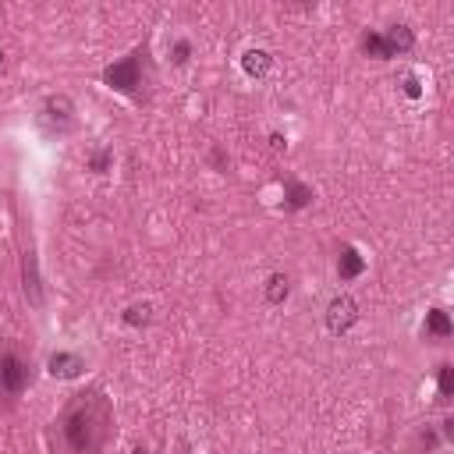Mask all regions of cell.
I'll list each match as a JSON object with an SVG mask.
<instances>
[{"instance_id":"obj_1","label":"cell","mask_w":454,"mask_h":454,"mask_svg":"<svg viewBox=\"0 0 454 454\" xmlns=\"http://www.w3.org/2000/svg\"><path fill=\"white\" fill-rule=\"evenodd\" d=\"M110 437V401L100 391L79 394L57 423L54 454H103Z\"/></svg>"},{"instance_id":"obj_2","label":"cell","mask_w":454,"mask_h":454,"mask_svg":"<svg viewBox=\"0 0 454 454\" xmlns=\"http://www.w3.org/2000/svg\"><path fill=\"white\" fill-rule=\"evenodd\" d=\"M29 384H32V366L15 348H4V352H0V391L18 398Z\"/></svg>"},{"instance_id":"obj_3","label":"cell","mask_w":454,"mask_h":454,"mask_svg":"<svg viewBox=\"0 0 454 454\" xmlns=\"http://www.w3.org/2000/svg\"><path fill=\"white\" fill-rule=\"evenodd\" d=\"M103 82L110 89H118V93H135L142 86V54H132L118 64H110L103 71Z\"/></svg>"},{"instance_id":"obj_4","label":"cell","mask_w":454,"mask_h":454,"mask_svg":"<svg viewBox=\"0 0 454 454\" xmlns=\"http://www.w3.org/2000/svg\"><path fill=\"white\" fill-rule=\"evenodd\" d=\"M43 125H47L50 132H71V125H75V107H71L68 96H50V100L43 103Z\"/></svg>"},{"instance_id":"obj_5","label":"cell","mask_w":454,"mask_h":454,"mask_svg":"<svg viewBox=\"0 0 454 454\" xmlns=\"http://www.w3.org/2000/svg\"><path fill=\"white\" fill-rule=\"evenodd\" d=\"M355 320H359V306H355L348 295H340V298L330 302V309H327V327H330V334H345V330H352Z\"/></svg>"},{"instance_id":"obj_6","label":"cell","mask_w":454,"mask_h":454,"mask_svg":"<svg viewBox=\"0 0 454 454\" xmlns=\"http://www.w3.org/2000/svg\"><path fill=\"white\" fill-rule=\"evenodd\" d=\"M86 369V362L79 359V355H68V352H57V355H50V373L57 376V380H75Z\"/></svg>"},{"instance_id":"obj_7","label":"cell","mask_w":454,"mask_h":454,"mask_svg":"<svg viewBox=\"0 0 454 454\" xmlns=\"http://www.w3.org/2000/svg\"><path fill=\"white\" fill-rule=\"evenodd\" d=\"M362 270H366V259H362L352 245L340 249V259H337V274H340V281H355Z\"/></svg>"},{"instance_id":"obj_8","label":"cell","mask_w":454,"mask_h":454,"mask_svg":"<svg viewBox=\"0 0 454 454\" xmlns=\"http://www.w3.org/2000/svg\"><path fill=\"white\" fill-rule=\"evenodd\" d=\"M384 40H387L391 54H405V50H412L415 36H412V29H408V25H391V29L384 32Z\"/></svg>"},{"instance_id":"obj_9","label":"cell","mask_w":454,"mask_h":454,"mask_svg":"<svg viewBox=\"0 0 454 454\" xmlns=\"http://www.w3.org/2000/svg\"><path fill=\"white\" fill-rule=\"evenodd\" d=\"M22 277H25V295L32 302H40L43 291H40V274H36V256L32 252H25V259H22Z\"/></svg>"},{"instance_id":"obj_10","label":"cell","mask_w":454,"mask_h":454,"mask_svg":"<svg viewBox=\"0 0 454 454\" xmlns=\"http://www.w3.org/2000/svg\"><path fill=\"white\" fill-rule=\"evenodd\" d=\"M242 68L252 75V79H263V75L270 71V54H267V50H249V54L242 57Z\"/></svg>"},{"instance_id":"obj_11","label":"cell","mask_w":454,"mask_h":454,"mask_svg":"<svg viewBox=\"0 0 454 454\" xmlns=\"http://www.w3.org/2000/svg\"><path fill=\"white\" fill-rule=\"evenodd\" d=\"M451 320H447V313L444 309H430L426 313V334L430 337H451Z\"/></svg>"},{"instance_id":"obj_12","label":"cell","mask_w":454,"mask_h":454,"mask_svg":"<svg viewBox=\"0 0 454 454\" xmlns=\"http://www.w3.org/2000/svg\"><path fill=\"white\" fill-rule=\"evenodd\" d=\"M284 192H288V210H302V206H309V203H313V188L298 185V181H288V185H284Z\"/></svg>"},{"instance_id":"obj_13","label":"cell","mask_w":454,"mask_h":454,"mask_svg":"<svg viewBox=\"0 0 454 454\" xmlns=\"http://www.w3.org/2000/svg\"><path fill=\"white\" fill-rule=\"evenodd\" d=\"M362 50H366L369 57H380V61H384V57H394L380 32H366V36H362Z\"/></svg>"},{"instance_id":"obj_14","label":"cell","mask_w":454,"mask_h":454,"mask_svg":"<svg viewBox=\"0 0 454 454\" xmlns=\"http://www.w3.org/2000/svg\"><path fill=\"white\" fill-rule=\"evenodd\" d=\"M149 320H153V306H149V302H135V306H128V313H125L128 327H146Z\"/></svg>"},{"instance_id":"obj_15","label":"cell","mask_w":454,"mask_h":454,"mask_svg":"<svg viewBox=\"0 0 454 454\" xmlns=\"http://www.w3.org/2000/svg\"><path fill=\"white\" fill-rule=\"evenodd\" d=\"M267 298L274 302V306H281V302L288 298V277H284V274H274V277L267 281Z\"/></svg>"},{"instance_id":"obj_16","label":"cell","mask_w":454,"mask_h":454,"mask_svg":"<svg viewBox=\"0 0 454 454\" xmlns=\"http://www.w3.org/2000/svg\"><path fill=\"white\" fill-rule=\"evenodd\" d=\"M437 387H440V398L447 401L451 394H454V366H440V376H437Z\"/></svg>"},{"instance_id":"obj_17","label":"cell","mask_w":454,"mask_h":454,"mask_svg":"<svg viewBox=\"0 0 454 454\" xmlns=\"http://www.w3.org/2000/svg\"><path fill=\"white\" fill-rule=\"evenodd\" d=\"M419 93H423L419 79H415V75H408V79H405V96H412V100H415V96H419Z\"/></svg>"},{"instance_id":"obj_18","label":"cell","mask_w":454,"mask_h":454,"mask_svg":"<svg viewBox=\"0 0 454 454\" xmlns=\"http://www.w3.org/2000/svg\"><path fill=\"white\" fill-rule=\"evenodd\" d=\"M174 61H178V64L188 61V43H178V47H174Z\"/></svg>"},{"instance_id":"obj_19","label":"cell","mask_w":454,"mask_h":454,"mask_svg":"<svg viewBox=\"0 0 454 454\" xmlns=\"http://www.w3.org/2000/svg\"><path fill=\"white\" fill-rule=\"evenodd\" d=\"M107 160H110V153H96V157H93V171H103Z\"/></svg>"},{"instance_id":"obj_20","label":"cell","mask_w":454,"mask_h":454,"mask_svg":"<svg viewBox=\"0 0 454 454\" xmlns=\"http://www.w3.org/2000/svg\"><path fill=\"white\" fill-rule=\"evenodd\" d=\"M135 454H149V451H146V447H139V451H135Z\"/></svg>"},{"instance_id":"obj_21","label":"cell","mask_w":454,"mask_h":454,"mask_svg":"<svg viewBox=\"0 0 454 454\" xmlns=\"http://www.w3.org/2000/svg\"><path fill=\"white\" fill-rule=\"evenodd\" d=\"M0 57H4V54H0Z\"/></svg>"}]
</instances>
